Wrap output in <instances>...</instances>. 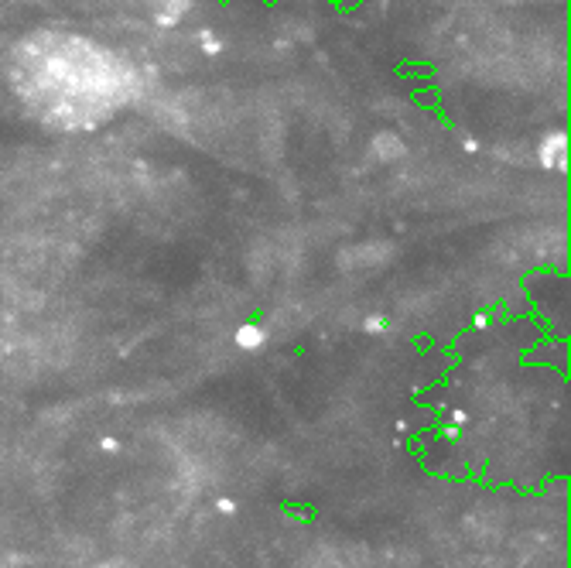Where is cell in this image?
Here are the masks:
<instances>
[{"mask_svg":"<svg viewBox=\"0 0 571 568\" xmlns=\"http://www.w3.org/2000/svg\"><path fill=\"white\" fill-rule=\"evenodd\" d=\"M565 158H568L565 134H548L541 144H537V161H541V168H548V172H561V168H565Z\"/></svg>","mask_w":571,"mask_h":568,"instance_id":"obj_1","label":"cell"},{"mask_svg":"<svg viewBox=\"0 0 571 568\" xmlns=\"http://www.w3.org/2000/svg\"><path fill=\"white\" fill-rule=\"evenodd\" d=\"M233 343H236V350H243V353H257L260 346L267 343V329L257 326V322H243V326L233 332Z\"/></svg>","mask_w":571,"mask_h":568,"instance_id":"obj_2","label":"cell"},{"mask_svg":"<svg viewBox=\"0 0 571 568\" xmlns=\"http://www.w3.org/2000/svg\"><path fill=\"white\" fill-rule=\"evenodd\" d=\"M373 151H377L383 161H390L397 158V154H404V141L397 134H380L377 141H373Z\"/></svg>","mask_w":571,"mask_h":568,"instance_id":"obj_3","label":"cell"},{"mask_svg":"<svg viewBox=\"0 0 571 568\" xmlns=\"http://www.w3.org/2000/svg\"><path fill=\"white\" fill-rule=\"evenodd\" d=\"M233 510H236L233 500H219V514H233Z\"/></svg>","mask_w":571,"mask_h":568,"instance_id":"obj_4","label":"cell"}]
</instances>
